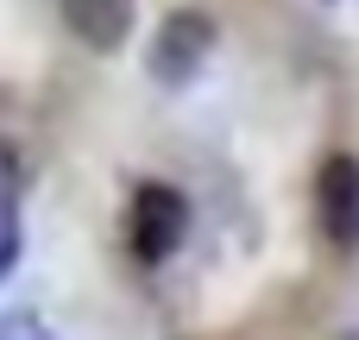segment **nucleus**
<instances>
[{
    "instance_id": "obj_1",
    "label": "nucleus",
    "mask_w": 359,
    "mask_h": 340,
    "mask_svg": "<svg viewBox=\"0 0 359 340\" xmlns=\"http://www.w3.org/2000/svg\"><path fill=\"white\" fill-rule=\"evenodd\" d=\"M208 50H215V19H208L202 6H177V13H164V25L151 32L145 69H151L158 88H189V82L202 76Z\"/></svg>"
},
{
    "instance_id": "obj_2",
    "label": "nucleus",
    "mask_w": 359,
    "mask_h": 340,
    "mask_svg": "<svg viewBox=\"0 0 359 340\" xmlns=\"http://www.w3.org/2000/svg\"><path fill=\"white\" fill-rule=\"evenodd\" d=\"M189 233V202L170 183H139L133 189V215H126V240L139 252V265H164Z\"/></svg>"
},
{
    "instance_id": "obj_3",
    "label": "nucleus",
    "mask_w": 359,
    "mask_h": 340,
    "mask_svg": "<svg viewBox=\"0 0 359 340\" xmlns=\"http://www.w3.org/2000/svg\"><path fill=\"white\" fill-rule=\"evenodd\" d=\"M316 221H322V240L359 252V158L353 151H328L322 170H316Z\"/></svg>"
},
{
    "instance_id": "obj_4",
    "label": "nucleus",
    "mask_w": 359,
    "mask_h": 340,
    "mask_svg": "<svg viewBox=\"0 0 359 340\" xmlns=\"http://www.w3.org/2000/svg\"><path fill=\"white\" fill-rule=\"evenodd\" d=\"M139 19V0H63V25L88 50H120Z\"/></svg>"
},
{
    "instance_id": "obj_5",
    "label": "nucleus",
    "mask_w": 359,
    "mask_h": 340,
    "mask_svg": "<svg viewBox=\"0 0 359 340\" xmlns=\"http://www.w3.org/2000/svg\"><path fill=\"white\" fill-rule=\"evenodd\" d=\"M19 265V202H0V284Z\"/></svg>"
},
{
    "instance_id": "obj_6",
    "label": "nucleus",
    "mask_w": 359,
    "mask_h": 340,
    "mask_svg": "<svg viewBox=\"0 0 359 340\" xmlns=\"http://www.w3.org/2000/svg\"><path fill=\"white\" fill-rule=\"evenodd\" d=\"M0 340H57V334H50L32 309H6V315H0Z\"/></svg>"
},
{
    "instance_id": "obj_7",
    "label": "nucleus",
    "mask_w": 359,
    "mask_h": 340,
    "mask_svg": "<svg viewBox=\"0 0 359 340\" xmlns=\"http://www.w3.org/2000/svg\"><path fill=\"white\" fill-rule=\"evenodd\" d=\"M353 340H359V334H353Z\"/></svg>"
}]
</instances>
